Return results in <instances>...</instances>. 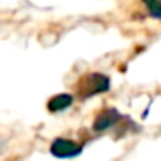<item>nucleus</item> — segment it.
I'll return each instance as SVG.
<instances>
[{"instance_id":"20e7f679","label":"nucleus","mask_w":161,"mask_h":161,"mask_svg":"<svg viewBox=\"0 0 161 161\" xmlns=\"http://www.w3.org/2000/svg\"><path fill=\"white\" fill-rule=\"evenodd\" d=\"M71 104H73V95L71 94H59V95H54V97L47 102V108H49V111L57 113V111L68 109Z\"/></svg>"},{"instance_id":"7ed1b4c3","label":"nucleus","mask_w":161,"mask_h":161,"mask_svg":"<svg viewBox=\"0 0 161 161\" xmlns=\"http://www.w3.org/2000/svg\"><path fill=\"white\" fill-rule=\"evenodd\" d=\"M118 119H119V113L116 111V109H106V111H102L101 114L95 118L94 130L95 132H104V130L111 128Z\"/></svg>"},{"instance_id":"39448f33","label":"nucleus","mask_w":161,"mask_h":161,"mask_svg":"<svg viewBox=\"0 0 161 161\" xmlns=\"http://www.w3.org/2000/svg\"><path fill=\"white\" fill-rule=\"evenodd\" d=\"M153 18L161 19V0H142Z\"/></svg>"},{"instance_id":"f03ea898","label":"nucleus","mask_w":161,"mask_h":161,"mask_svg":"<svg viewBox=\"0 0 161 161\" xmlns=\"http://www.w3.org/2000/svg\"><path fill=\"white\" fill-rule=\"evenodd\" d=\"M50 153L57 158H75L81 153V146L68 139H56L50 146Z\"/></svg>"},{"instance_id":"f257e3e1","label":"nucleus","mask_w":161,"mask_h":161,"mask_svg":"<svg viewBox=\"0 0 161 161\" xmlns=\"http://www.w3.org/2000/svg\"><path fill=\"white\" fill-rule=\"evenodd\" d=\"M108 88H109V78L106 75H101V73H94V75L85 76L81 80V85H80V90H81L83 97L108 92Z\"/></svg>"}]
</instances>
